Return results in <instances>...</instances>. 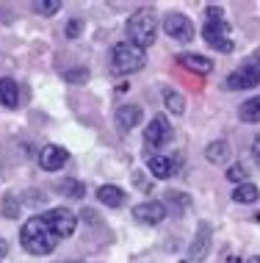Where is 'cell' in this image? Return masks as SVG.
<instances>
[{"mask_svg":"<svg viewBox=\"0 0 260 263\" xmlns=\"http://www.w3.org/2000/svg\"><path fill=\"white\" fill-rule=\"evenodd\" d=\"M19 244H23L25 252L39 255V258L42 255H50L55 250L58 238H55V233L50 230L45 213H42V216H31L23 227H19Z\"/></svg>","mask_w":260,"mask_h":263,"instance_id":"1","label":"cell"},{"mask_svg":"<svg viewBox=\"0 0 260 263\" xmlns=\"http://www.w3.org/2000/svg\"><path fill=\"white\" fill-rule=\"evenodd\" d=\"M108 64H111V72L114 75H133L147 64V50H142L138 45L133 42H116L111 47V55H108Z\"/></svg>","mask_w":260,"mask_h":263,"instance_id":"2","label":"cell"},{"mask_svg":"<svg viewBox=\"0 0 260 263\" xmlns=\"http://www.w3.org/2000/svg\"><path fill=\"white\" fill-rule=\"evenodd\" d=\"M155 33H158V25H155V17H152L150 11L130 14V20H128V42H133V45H138L142 50H147V47L155 42Z\"/></svg>","mask_w":260,"mask_h":263,"instance_id":"3","label":"cell"},{"mask_svg":"<svg viewBox=\"0 0 260 263\" xmlns=\"http://www.w3.org/2000/svg\"><path fill=\"white\" fill-rule=\"evenodd\" d=\"M47 224H50V230L55 233V238H69L75 233V227H78V216H75V211L69 208H50L45 213Z\"/></svg>","mask_w":260,"mask_h":263,"instance_id":"4","label":"cell"},{"mask_svg":"<svg viewBox=\"0 0 260 263\" xmlns=\"http://www.w3.org/2000/svg\"><path fill=\"white\" fill-rule=\"evenodd\" d=\"M260 83V67L257 64H241L238 69L227 75L224 89L227 91H244V89H255Z\"/></svg>","mask_w":260,"mask_h":263,"instance_id":"5","label":"cell"},{"mask_svg":"<svg viewBox=\"0 0 260 263\" xmlns=\"http://www.w3.org/2000/svg\"><path fill=\"white\" fill-rule=\"evenodd\" d=\"M202 39H205L210 47L222 50V53L233 50V42H230V25L224 23V20H208V23L202 25Z\"/></svg>","mask_w":260,"mask_h":263,"instance_id":"6","label":"cell"},{"mask_svg":"<svg viewBox=\"0 0 260 263\" xmlns=\"http://www.w3.org/2000/svg\"><path fill=\"white\" fill-rule=\"evenodd\" d=\"M164 31H166V36H172L174 42H191L194 39V23L186 17V14H180V11H172V14H166L164 17Z\"/></svg>","mask_w":260,"mask_h":263,"instance_id":"7","label":"cell"},{"mask_svg":"<svg viewBox=\"0 0 260 263\" xmlns=\"http://www.w3.org/2000/svg\"><path fill=\"white\" fill-rule=\"evenodd\" d=\"M133 219L142 224H161L166 219V205L158 202V200H147V202H138L133 205Z\"/></svg>","mask_w":260,"mask_h":263,"instance_id":"8","label":"cell"},{"mask_svg":"<svg viewBox=\"0 0 260 263\" xmlns=\"http://www.w3.org/2000/svg\"><path fill=\"white\" fill-rule=\"evenodd\" d=\"M144 141L147 144H152V147H164V144H169L172 141V125H169V119L166 117H152V122L144 127Z\"/></svg>","mask_w":260,"mask_h":263,"instance_id":"9","label":"cell"},{"mask_svg":"<svg viewBox=\"0 0 260 263\" xmlns=\"http://www.w3.org/2000/svg\"><path fill=\"white\" fill-rule=\"evenodd\" d=\"M67 161H69V153L61 144H47V147H42V153H39V166L45 169V172H58V169H64Z\"/></svg>","mask_w":260,"mask_h":263,"instance_id":"10","label":"cell"},{"mask_svg":"<svg viewBox=\"0 0 260 263\" xmlns=\"http://www.w3.org/2000/svg\"><path fill=\"white\" fill-rule=\"evenodd\" d=\"M142 119H144V111H142V105H136V103H125L116 108V127L122 133H130L133 127H138Z\"/></svg>","mask_w":260,"mask_h":263,"instance_id":"11","label":"cell"},{"mask_svg":"<svg viewBox=\"0 0 260 263\" xmlns=\"http://www.w3.org/2000/svg\"><path fill=\"white\" fill-rule=\"evenodd\" d=\"M210 224L208 222H199V227H196V236L191 241V250H188V258L196 260V263H202L208 258V252H210Z\"/></svg>","mask_w":260,"mask_h":263,"instance_id":"12","label":"cell"},{"mask_svg":"<svg viewBox=\"0 0 260 263\" xmlns=\"http://www.w3.org/2000/svg\"><path fill=\"white\" fill-rule=\"evenodd\" d=\"M177 64L186 67L188 72H196V75H208L210 69H213V61L205 59V55H199V53H180Z\"/></svg>","mask_w":260,"mask_h":263,"instance_id":"13","label":"cell"},{"mask_svg":"<svg viewBox=\"0 0 260 263\" xmlns=\"http://www.w3.org/2000/svg\"><path fill=\"white\" fill-rule=\"evenodd\" d=\"M147 169H150L152 177H158V180H169L174 175V161L166 158V155H147Z\"/></svg>","mask_w":260,"mask_h":263,"instance_id":"14","label":"cell"},{"mask_svg":"<svg viewBox=\"0 0 260 263\" xmlns=\"http://www.w3.org/2000/svg\"><path fill=\"white\" fill-rule=\"evenodd\" d=\"M97 200L103 205H108V208H122L125 200H128V194H125L119 186H111V183H105V186L97 189Z\"/></svg>","mask_w":260,"mask_h":263,"instance_id":"15","label":"cell"},{"mask_svg":"<svg viewBox=\"0 0 260 263\" xmlns=\"http://www.w3.org/2000/svg\"><path fill=\"white\" fill-rule=\"evenodd\" d=\"M0 105L3 108H17L19 105V86L14 78H0Z\"/></svg>","mask_w":260,"mask_h":263,"instance_id":"16","label":"cell"},{"mask_svg":"<svg viewBox=\"0 0 260 263\" xmlns=\"http://www.w3.org/2000/svg\"><path fill=\"white\" fill-rule=\"evenodd\" d=\"M233 200L235 202H241V205H252V202H257L260 200V189L255 186V183H241V186H235L233 191Z\"/></svg>","mask_w":260,"mask_h":263,"instance_id":"17","label":"cell"},{"mask_svg":"<svg viewBox=\"0 0 260 263\" xmlns=\"http://www.w3.org/2000/svg\"><path fill=\"white\" fill-rule=\"evenodd\" d=\"M205 158L210 161V163H224L230 158V144L224 139H219V141H210V144L205 147Z\"/></svg>","mask_w":260,"mask_h":263,"instance_id":"18","label":"cell"},{"mask_svg":"<svg viewBox=\"0 0 260 263\" xmlns=\"http://www.w3.org/2000/svg\"><path fill=\"white\" fill-rule=\"evenodd\" d=\"M238 117H241V122H260V95L244 100L238 108Z\"/></svg>","mask_w":260,"mask_h":263,"instance_id":"19","label":"cell"},{"mask_svg":"<svg viewBox=\"0 0 260 263\" xmlns=\"http://www.w3.org/2000/svg\"><path fill=\"white\" fill-rule=\"evenodd\" d=\"M58 194L69 197V200H81V197L86 194V186H83L81 180H72V177H64V180L58 183Z\"/></svg>","mask_w":260,"mask_h":263,"instance_id":"20","label":"cell"},{"mask_svg":"<svg viewBox=\"0 0 260 263\" xmlns=\"http://www.w3.org/2000/svg\"><path fill=\"white\" fill-rule=\"evenodd\" d=\"M164 103H166V108H169V111L174 114V117H180V114L186 111V100H183L180 91L166 89V91H164Z\"/></svg>","mask_w":260,"mask_h":263,"instance_id":"21","label":"cell"},{"mask_svg":"<svg viewBox=\"0 0 260 263\" xmlns=\"http://www.w3.org/2000/svg\"><path fill=\"white\" fill-rule=\"evenodd\" d=\"M33 11L42 14V17H53V14L61 11V3L58 0H36V3H33Z\"/></svg>","mask_w":260,"mask_h":263,"instance_id":"22","label":"cell"},{"mask_svg":"<svg viewBox=\"0 0 260 263\" xmlns=\"http://www.w3.org/2000/svg\"><path fill=\"white\" fill-rule=\"evenodd\" d=\"M247 177H249V172H247V166H244V163H233V166L227 169V180L235 183V186L247 183Z\"/></svg>","mask_w":260,"mask_h":263,"instance_id":"23","label":"cell"},{"mask_svg":"<svg viewBox=\"0 0 260 263\" xmlns=\"http://www.w3.org/2000/svg\"><path fill=\"white\" fill-rule=\"evenodd\" d=\"M64 81H69V83H86L89 81V69H67Z\"/></svg>","mask_w":260,"mask_h":263,"instance_id":"24","label":"cell"},{"mask_svg":"<svg viewBox=\"0 0 260 263\" xmlns=\"http://www.w3.org/2000/svg\"><path fill=\"white\" fill-rule=\"evenodd\" d=\"M81 31H83V23H81V20H72V23L67 25V36H69V39H78Z\"/></svg>","mask_w":260,"mask_h":263,"instance_id":"25","label":"cell"},{"mask_svg":"<svg viewBox=\"0 0 260 263\" xmlns=\"http://www.w3.org/2000/svg\"><path fill=\"white\" fill-rule=\"evenodd\" d=\"M3 211H6V216H9V219L19 216V211L14 208V200H11V197H6V202H3Z\"/></svg>","mask_w":260,"mask_h":263,"instance_id":"26","label":"cell"},{"mask_svg":"<svg viewBox=\"0 0 260 263\" xmlns=\"http://www.w3.org/2000/svg\"><path fill=\"white\" fill-rule=\"evenodd\" d=\"M205 11H208V20H222V14H224L222 6H219V9H216V6H208Z\"/></svg>","mask_w":260,"mask_h":263,"instance_id":"27","label":"cell"},{"mask_svg":"<svg viewBox=\"0 0 260 263\" xmlns=\"http://www.w3.org/2000/svg\"><path fill=\"white\" fill-rule=\"evenodd\" d=\"M252 155H255V161L260 163V133L255 136V141H252Z\"/></svg>","mask_w":260,"mask_h":263,"instance_id":"28","label":"cell"},{"mask_svg":"<svg viewBox=\"0 0 260 263\" xmlns=\"http://www.w3.org/2000/svg\"><path fill=\"white\" fill-rule=\"evenodd\" d=\"M6 255H9V241L0 238V258H6Z\"/></svg>","mask_w":260,"mask_h":263,"instance_id":"29","label":"cell"},{"mask_svg":"<svg viewBox=\"0 0 260 263\" xmlns=\"http://www.w3.org/2000/svg\"><path fill=\"white\" fill-rule=\"evenodd\" d=\"M249 263H260V258H252V260H249Z\"/></svg>","mask_w":260,"mask_h":263,"instance_id":"30","label":"cell"},{"mask_svg":"<svg viewBox=\"0 0 260 263\" xmlns=\"http://www.w3.org/2000/svg\"><path fill=\"white\" fill-rule=\"evenodd\" d=\"M257 59H260V53H257Z\"/></svg>","mask_w":260,"mask_h":263,"instance_id":"31","label":"cell"}]
</instances>
